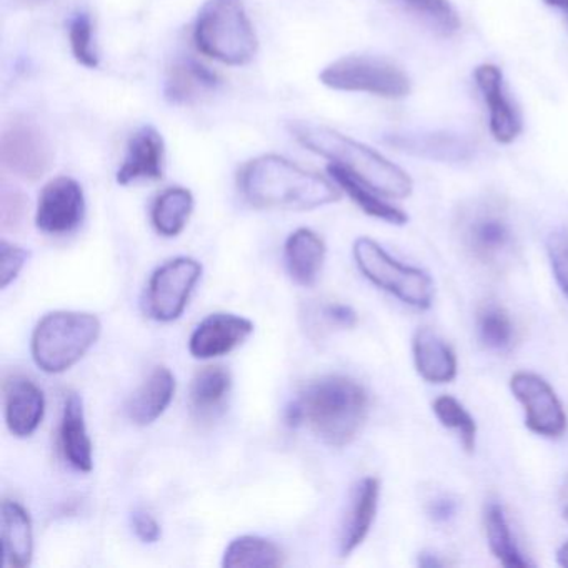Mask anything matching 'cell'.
Listing matches in <instances>:
<instances>
[{"label":"cell","instance_id":"obj_3","mask_svg":"<svg viewBox=\"0 0 568 568\" xmlns=\"http://www.w3.org/2000/svg\"><path fill=\"white\" fill-rule=\"evenodd\" d=\"M297 402L304 422L332 447L352 444L367 420V392L344 375H327L312 382Z\"/></svg>","mask_w":568,"mask_h":568},{"label":"cell","instance_id":"obj_21","mask_svg":"<svg viewBox=\"0 0 568 568\" xmlns=\"http://www.w3.org/2000/svg\"><path fill=\"white\" fill-rule=\"evenodd\" d=\"M232 388V375L227 368L205 367L195 374L189 394L191 415L199 424L214 422L224 408Z\"/></svg>","mask_w":568,"mask_h":568},{"label":"cell","instance_id":"obj_38","mask_svg":"<svg viewBox=\"0 0 568 568\" xmlns=\"http://www.w3.org/2000/svg\"><path fill=\"white\" fill-rule=\"evenodd\" d=\"M322 314H324L325 321H328V324L335 325V327L352 328L358 322L357 312L351 305L328 304L325 305Z\"/></svg>","mask_w":568,"mask_h":568},{"label":"cell","instance_id":"obj_35","mask_svg":"<svg viewBox=\"0 0 568 568\" xmlns=\"http://www.w3.org/2000/svg\"><path fill=\"white\" fill-rule=\"evenodd\" d=\"M547 254L555 281L568 298V229H557L547 239Z\"/></svg>","mask_w":568,"mask_h":568},{"label":"cell","instance_id":"obj_37","mask_svg":"<svg viewBox=\"0 0 568 568\" xmlns=\"http://www.w3.org/2000/svg\"><path fill=\"white\" fill-rule=\"evenodd\" d=\"M132 528H134L135 535L141 538L144 544H155L161 538L162 530L159 521L152 517L149 511L135 510L132 514Z\"/></svg>","mask_w":568,"mask_h":568},{"label":"cell","instance_id":"obj_2","mask_svg":"<svg viewBox=\"0 0 568 568\" xmlns=\"http://www.w3.org/2000/svg\"><path fill=\"white\" fill-rule=\"evenodd\" d=\"M291 131L305 149L328 159L332 164L341 165L384 197L407 199L414 192V181L404 169L388 161L381 152L335 129L295 122Z\"/></svg>","mask_w":568,"mask_h":568},{"label":"cell","instance_id":"obj_9","mask_svg":"<svg viewBox=\"0 0 568 568\" xmlns=\"http://www.w3.org/2000/svg\"><path fill=\"white\" fill-rule=\"evenodd\" d=\"M202 275V265L191 257L165 262L152 274L145 307L158 322H174L184 314Z\"/></svg>","mask_w":568,"mask_h":568},{"label":"cell","instance_id":"obj_40","mask_svg":"<svg viewBox=\"0 0 568 568\" xmlns=\"http://www.w3.org/2000/svg\"><path fill=\"white\" fill-rule=\"evenodd\" d=\"M544 2L545 6H548V8L557 9V11H560L568 22V0H544Z\"/></svg>","mask_w":568,"mask_h":568},{"label":"cell","instance_id":"obj_15","mask_svg":"<svg viewBox=\"0 0 568 568\" xmlns=\"http://www.w3.org/2000/svg\"><path fill=\"white\" fill-rule=\"evenodd\" d=\"M6 422L19 438L31 437L45 412L44 392L31 378L14 375L4 384Z\"/></svg>","mask_w":568,"mask_h":568},{"label":"cell","instance_id":"obj_12","mask_svg":"<svg viewBox=\"0 0 568 568\" xmlns=\"http://www.w3.org/2000/svg\"><path fill=\"white\" fill-rule=\"evenodd\" d=\"M84 214L85 197L81 184L71 178H58L39 195L36 225L44 234H71L82 224Z\"/></svg>","mask_w":568,"mask_h":568},{"label":"cell","instance_id":"obj_27","mask_svg":"<svg viewBox=\"0 0 568 568\" xmlns=\"http://www.w3.org/2000/svg\"><path fill=\"white\" fill-rule=\"evenodd\" d=\"M392 145L432 161L458 162L470 155V145L452 134L395 135Z\"/></svg>","mask_w":568,"mask_h":568},{"label":"cell","instance_id":"obj_24","mask_svg":"<svg viewBox=\"0 0 568 568\" xmlns=\"http://www.w3.org/2000/svg\"><path fill=\"white\" fill-rule=\"evenodd\" d=\"M328 174L334 179L335 184L362 209V212L371 215V217L378 219V221L387 222V224L405 225L408 222V215L402 209L388 204L378 197L374 189L365 185L364 182L358 181L357 178L351 172L342 169L341 165L331 164L327 168Z\"/></svg>","mask_w":568,"mask_h":568},{"label":"cell","instance_id":"obj_6","mask_svg":"<svg viewBox=\"0 0 568 568\" xmlns=\"http://www.w3.org/2000/svg\"><path fill=\"white\" fill-rule=\"evenodd\" d=\"M98 315L59 311L45 315L32 334V358L45 374H62L74 367L101 337Z\"/></svg>","mask_w":568,"mask_h":568},{"label":"cell","instance_id":"obj_10","mask_svg":"<svg viewBox=\"0 0 568 568\" xmlns=\"http://www.w3.org/2000/svg\"><path fill=\"white\" fill-rule=\"evenodd\" d=\"M0 159L6 171L34 182L51 171L54 149L38 125L26 119H16L2 132Z\"/></svg>","mask_w":568,"mask_h":568},{"label":"cell","instance_id":"obj_23","mask_svg":"<svg viewBox=\"0 0 568 568\" xmlns=\"http://www.w3.org/2000/svg\"><path fill=\"white\" fill-rule=\"evenodd\" d=\"M324 241L311 229H298L285 242L284 257L288 275L295 284L312 287L317 284L325 261Z\"/></svg>","mask_w":568,"mask_h":568},{"label":"cell","instance_id":"obj_26","mask_svg":"<svg viewBox=\"0 0 568 568\" xmlns=\"http://www.w3.org/2000/svg\"><path fill=\"white\" fill-rule=\"evenodd\" d=\"M284 564V551L274 541L255 535L234 538L222 560L225 568H274Z\"/></svg>","mask_w":568,"mask_h":568},{"label":"cell","instance_id":"obj_39","mask_svg":"<svg viewBox=\"0 0 568 568\" xmlns=\"http://www.w3.org/2000/svg\"><path fill=\"white\" fill-rule=\"evenodd\" d=\"M455 510H457V505L454 500L440 497L432 501L430 507H428V515H430L432 520L447 521L448 518L454 517Z\"/></svg>","mask_w":568,"mask_h":568},{"label":"cell","instance_id":"obj_7","mask_svg":"<svg viewBox=\"0 0 568 568\" xmlns=\"http://www.w3.org/2000/svg\"><path fill=\"white\" fill-rule=\"evenodd\" d=\"M354 258L372 284L404 304L418 311H425L434 304L435 285L430 275L422 268L402 264L372 239L361 237L355 241Z\"/></svg>","mask_w":568,"mask_h":568},{"label":"cell","instance_id":"obj_32","mask_svg":"<svg viewBox=\"0 0 568 568\" xmlns=\"http://www.w3.org/2000/svg\"><path fill=\"white\" fill-rule=\"evenodd\" d=\"M432 408H434L435 417L444 427L457 432L465 450L471 454L475 450V442H477V424L468 414L467 408L452 395H442V397L435 398Z\"/></svg>","mask_w":568,"mask_h":568},{"label":"cell","instance_id":"obj_5","mask_svg":"<svg viewBox=\"0 0 568 568\" xmlns=\"http://www.w3.org/2000/svg\"><path fill=\"white\" fill-rule=\"evenodd\" d=\"M194 41L207 58L245 65L257 52V36L242 0H207L195 21Z\"/></svg>","mask_w":568,"mask_h":568},{"label":"cell","instance_id":"obj_18","mask_svg":"<svg viewBox=\"0 0 568 568\" xmlns=\"http://www.w3.org/2000/svg\"><path fill=\"white\" fill-rule=\"evenodd\" d=\"M0 527L6 567H29L34 555V531L29 511L19 501L6 498L2 501Z\"/></svg>","mask_w":568,"mask_h":568},{"label":"cell","instance_id":"obj_30","mask_svg":"<svg viewBox=\"0 0 568 568\" xmlns=\"http://www.w3.org/2000/svg\"><path fill=\"white\" fill-rule=\"evenodd\" d=\"M477 331L481 344L490 351L504 352L514 344V322L501 305L487 304L478 312Z\"/></svg>","mask_w":568,"mask_h":568},{"label":"cell","instance_id":"obj_22","mask_svg":"<svg viewBox=\"0 0 568 568\" xmlns=\"http://www.w3.org/2000/svg\"><path fill=\"white\" fill-rule=\"evenodd\" d=\"M61 447L65 460L78 471L89 474L94 467L92 442L85 425L84 404L79 394L68 395L62 412Z\"/></svg>","mask_w":568,"mask_h":568},{"label":"cell","instance_id":"obj_11","mask_svg":"<svg viewBox=\"0 0 568 568\" xmlns=\"http://www.w3.org/2000/svg\"><path fill=\"white\" fill-rule=\"evenodd\" d=\"M511 394L525 410V425L534 434L558 438L567 430V415L551 385L540 375L517 372L510 378Z\"/></svg>","mask_w":568,"mask_h":568},{"label":"cell","instance_id":"obj_43","mask_svg":"<svg viewBox=\"0 0 568 568\" xmlns=\"http://www.w3.org/2000/svg\"><path fill=\"white\" fill-rule=\"evenodd\" d=\"M564 518H565V520H567V521H568V505H567V507H565V510H564Z\"/></svg>","mask_w":568,"mask_h":568},{"label":"cell","instance_id":"obj_14","mask_svg":"<svg viewBox=\"0 0 568 568\" xmlns=\"http://www.w3.org/2000/svg\"><path fill=\"white\" fill-rule=\"evenodd\" d=\"M254 332V324L248 318L235 314H211L192 332L189 351L195 358L222 357L244 344Z\"/></svg>","mask_w":568,"mask_h":568},{"label":"cell","instance_id":"obj_34","mask_svg":"<svg viewBox=\"0 0 568 568\" xmlns=\"http://www.w3.org/2000/svg\"><path fill=\"white\" fill-rule=\"evenodd\" d=\"M28 211L29 201L24 192L4 185L2 194H0V224H2V231H19L24 225Z\"/></svg>","mask_w":568,"mask_h":568},{"label":"cell","instance_id":"obj_19","mask_svg":"<svg viewBox=\"0 0 568 568\" xmlns=\"http://www.w3.org/2000/svg\"><path fill=\"white\" fill-rule=\"evenodd\" d=\"M418 375L430 384H448L457 377L458 364L450 345L430 328H418L412 341Z\"/></svg>","mask_w":568,"mask_h":568},{"label":"cell","instance_id":"obj_4","mask_svg":"<svg viewBox=\"0 0 568 568\" xmlns=\"http://www.w3.org/2000/svg\"><path fill=\"white\" fill-rule=\"evenodd\" d=\"M455 232L464 251L484 267L501 271L517 252L507 207L497 199H477L462 205Z\"/></svg>","mask_w":568,"mask_h":568},{"label":"cell","instance_id":"obj_8","mask_svg":"<svg viewBox=\"0 0 568 568\" xmlns=\"http://www.w3.org/2000/svg\"><path fill=\"white\" fill-rule=\"evenodd\" d=\"M325 88L342 92H364L375 98L398 101L410 95L412 82L404 69L388 59L347 55L321 72Z\"/></svg>","mask_w":568,"mask_h":568},{"label":"cell","instance_id":"obj_36","mask_svg":"<svg viewBox=\"0 0 568 568\" xmlns=\"http://www.w3.org/2000/svg\"><path fill=\"white\" fill-rule=\"evenodd\" d=\"M29 252L19 245L2 241L0 244V287H8L18 278L28 262Z\"/></svg>","mask_w":568,"mask_h":568},{"label":"cell","instance_id":"obj_17","mask_svg":"<svg viewBox=\"0 0 568 568\" xmlns=\"http://www.w3.org/2000/svg\"><path fill=\"white\" fill-rule=\"evenodd\" d=\"M164 164V139L151 125L135 132L129 141L128 155L118 172V184L135 181H159Z\"/></svg>","mask_w":568,"mask_h":568},{"label":"cell","instance_id":"obj_42","mask_svg":"<svg viewBox=\"0 0 568 568\" xmlns=\"http://www.w3.org/2000/svg\"><path fill=\"white\" fill-rule=\"evenodd\" d=\"M557 564L560 565V567L568 568V540L558 548Z\"/></svg>","mask_w":568,"mask_h":568},{"label":"cell","instance_id":"obj_31","mask_svg":"<svg viewBox=\"0 0 568 568\" xmlns=\"http://www.w3.org/2000/svg\"><path fill=\"white\" fill-rule=\"evenodd\" d=\"M400 2L442 38H452L460 31V18L448 0H400Z\"/></svg>","mask_w":568,"mask_h":568},{"label":"cell","instance_id":"obj_16","mask_svg":"<svg viewBox=\"0 0 568 568\" xmlns=\"http://www.w3.org/2000/svg\"><path fill=\"white\" fill-rule=\"evenodd\" d=\"M381 481L375 477H365L352 490L351 505L342 525L341 554L348 557L354 554L371 531L377 515Z\"/></svg>","mask_w":568,"mask_h":568},{"label":"cell","instance_id":"obj_25","mask_svg":"<svg viewBox=\"0 0 568 568\" xmlns=\"http://www.w3.org/2000/svg\"><path fill=\"white\" fill-rule=\"evenodd\" d=\"M219 79L214 72L195 61L175 64L165 81V98L172 104H191L202 94L217 88Z\"/></svg>","mask_w":568,"mask_h":568},{"label":"cell","instance_id":"obj_28","mask_svg":"<svg viewBox=\"0 0 568 568\" xmlns=\"http://www.w3.org/2000/svg\"><path fill=\"white\" fill-rule=\"evenodd\" d=\"M194 211V195L184 187H171L159 195L152 207V224L164 237H175L184 231Z\"/></svg>","mask_w":568,"mask_h":568},{"label":"cell","instance_id":"obj_20","mask_svg":"<svg viewBox=\"0 0 568 568\" xmlns=\"http://www.w3.org/2000/svg\"><path fill=\"white\" fill-rule=\"evenodd\" d=\"M174 394V374L168 367L154 368L125 407L129 420L139 427L154 424L168 410Z\"/></svg>","mask_w":568,"mask_h":568},{"label":"cell","instance_id":"obj_13","mask_svg":"<svg viewBox=\"0 0 568 568\" xmlns=\"http://www.w3.org/2000/svg\"><path fill=\"white\" fill-rule=\"evenodd\" d=\"M474 79L488 109L491 138L501 145L517 141L521 132V119L505 91L501 69L495 64L478 65L474 71Z\"/></svg>","mask_w":568,"mask_h":568},{"label":"cell","instance_id":"obj_41","mask_svg":"<svg viewBox=\"0 0 568 568\" xmlns=\"http://www.w3.org/2000/svg\"><path fill=\"white\" fill-rule=\"evenodd\" d=\"M418 565H420V567H425V568H434V567H442V561L440 560H437V558L435 557H432V555H422L420 558H418Z\"/></svg>","mask_w":568,"mask_h":568},{"label":"cell","instance_id":"obj_29","mask_svg":"<svg viewBox=\"0 0 568 568\" xmlns=\"http://www.w3.org/2000/svg\"><path fill=\"white\" fill-rule=\"evenodd\" d=\"M485 535H487L488 547L504 567L524 568L528 567L521 551L515 544L510 525L505 517L504 507L497 501H490L485 507L484 514Z\"/></svg>","mask_w":568,"mask_h":568},{"label":"cell","instance_id":"obj_1","mask_svg":"<svg viewBox=\"0 0 568 568\" xmlns=\"http://www.w3.org/2000/svg\"><path fill=\"white\" fill-rule=\"evenodd\" d=\"M239 189L257 209L314 211L341 199V191L327 179L274 154L247 162L239 172Z\"/></svg>","mask_w":568,"mask_h":568},{"label":"cell","instance_id":"obj_33","mask_svg":"<svg viewBox=\"0 0 568 568\" xmlns=\"http://www.w3.org/2000/svg\"><path fill=\"white\" fill-rule=\"evenodd\" d=\"M69 39H71L72 54H74L75 61L84 68H98L99 58L92 48V21L89 14L81 12L72 19Z\"/></svg>","mask_w":568,"mask_h":568}]
</instances>
